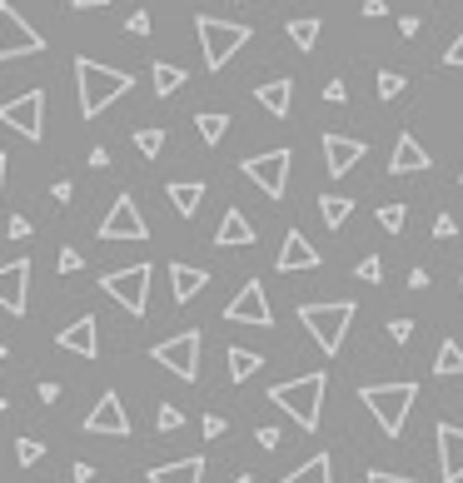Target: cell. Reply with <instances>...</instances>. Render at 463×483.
I'll list each match as a JSON object with an SVG mask.
<instances>
[{"instance_id": "17", "label": "cell", "mask_w": 463, "mask_h": 483, "mask_svg": "<svg viewBox=\"0 0 463 483\" xmlns=\"http://www.w3.org/2000/svg\"><path fill=\"white\" fill-rule=\"evenodd\" d=\"M359 160H364V140H354V135H324V165H329L334 180L349 175Z\"/></svg>"}, {"instance_id": "18", "label": "cell", "mask_w": 463, "mask_h": 483, "mask_svg": "<svg viewBox=\"0 0 463 483\" xmlns=\"http://www.w3.org/2000/svg\"><path fill=\"white\" fill-rule=\"evenodd\" d=\"M438 468H444V483H463V428L438 424Z\"/></svg>"}, {"instance_id": "55", "label": "cell", "mask_w": 463, "mask_h": 483, "mask_svg": "<svg viewBox=\"0 0 463 483\" xmlns=\"http://www.w3.org/2000/svg\"><path fill=\"white\" fill-rule=\"evenodd\" d=\"M5 170H10V160H5V150H0V195H5Z\"/></svg>"}, {"instance_id": "20", "label": "cell", "mask_w": 463, "mask_h": 483, "mask_svg": "<svg viewBox=\"0 0 463 483\" xmlns=\"http://www.w3.org/2000/svg\"><path fill=\"white\" fill-rule=\"evenodd\" d=\"M205 285H209V275L199 265H180V259L170 265V294H175V304H189Z\"/></svg>"}, {"instance_id": "35", "label": "cell", "mask_w": 463, "mask_h": 483, "mask_svg": "<svg viewBox=\"0 0 463 483\" xmlns=\"http://www.w3.org/2000/svg\"><path fill=\"white\" fill-rule=\"evenodd\" d=\"M15 458H20V464H40V458H45V444H40V438H20V444H15Z\"/></svg>"}, {"instance_id": "24", "label": "cell", "mask_w": 463, "mask_h": 483, "mask_svg": "<svg viewBox=\"0 0 463 483\" xmlns=\"http://www.w3.org/2000/svg\"><path fill=\"white\" fill-rule=\"evenodd\" d=\"M225 354H229V379H235V384L255 379V374H259V364H265V354L245 349V344H235V349H225Z\"/></svg>"}, {"instance_id": "15", "label": "cell", "mask_w": 463, "mask_h": 483, "mask_svg": "<svg viewBox=\"0 0 463 483\" xmlns=\"http://www.w3.org/2000/svg\"><path fill=\"white\" fill-rule=\"evenodd\" d=\"M428 165H434V155L418 145V135H398L394 140V155H388V175H424Z\"/></svg>"}, {"instance_id": "12", "label": "cell", "mask_w": 463, "mask_h": 483, "mask_svg": "<svg viewBox=\"0 0 463 483\" xmlns=\"http://www.w3.org/2000/svg\"><path fill=\"white\" fill-rule=\"evenodd\" d=\"M145 235H150V229H145V215L130 195H120L110 205V215L100 219V239H145Z\"/></svg>"}, {"instance_id": "53", "label": "cell", "mask_w": 463, "mask_h": 483, "mask_svg": "<svg viewBox=\"0 0 463 483\" xmlns=\"http://www.w3.org/2000/svg\"><path fill=\"white\" fill-rule=\"evenodd\" d=\"M60 398V384H40V404H55Z\"/></svg>"}, {"instance_id": "50", "label": "cell", "mask_w": 463, "mask_h": 483, "mask_svg": "<svg viewBox=\"0 0 463 483\" xmlns=\"http://www.w3.org/2000/svg\"><path fill=\"white\" fill-rule=\"evenodd\" d=\"M364 15L378 20V15H388V5H384V0H364Z\"/></svg>"}, {"instance_id": "5", "label": "cell", "mask_w": 463, "mask_h": 483, "mask_svg": "<svg viewBox=\"0 0 463 483\" xmlns=\"http://www.w3.org/2000/svg\"><path fill=\"white\" fill-rule=\"evenodd\" d=\"M195 30H199V50H205V65L209 70H225L229 60L249 45V35H255V30L239 25V20H215V15H199Z\"/></svg>"}, {"instance_id": "23", "label": "cell", "mask_w": 463, "mask_h": 483, "mask_svg": "<svg viewBox=\"0 0 463 483\" xmlns=\"http://www.w3.org/2000/svg\"><path fill=\"white\" fill-rule=\"evenodd\" d=\"M255 100L265 105L269 115H275V120H284V115H289V100H294V80H265V86L255 90Z\"/></svg>"}, {"instance_id": "59", "label": "cell", "mask_w": 463, "mask_h": 483, "mask_svg": "<svg viewBox=\"0 0 463 483\" xmlns=\"http://www.w3.org/2000/svg\"><path fill=\"white\" fill-rule=\"evenodd\" d=\"M458 294H463V279H458Z\"/></svg>"}, {"instance_id": "56", "label": "cell", "mask_w": 463, "mask_h": 483, "mask_svg": "<svg viewBox=\"0 0 463 483\" xmlns=\"http://www.w3.org/2000/svg\"><path fill=\"white\" fill-rule=\"evenodd\" d=\"M10 359V344H0V364H5Z\"/></svg>"}, {"instance_id": "8", "label": "cell", "mask_w": 463, "mask_h": 483, "mask_svg": "<svg viewBox=\"0 0 463 483\" xmlns=\"http://www.w3.org/2000/svg\"><path fill=\"white\" fill-rule=\"evenodd\" d=\"M35 50H45V35L35 25H25V15L10 0H0V60H20V55H35Z\"/></svg>"}, {"instance_id": "30", "label": "cell", "mask_w": 463, "mask_h": 483, "mask_svg": "<svg viewBox=\"0 0 463 483\" xmlns=\"http://www.w3.org/2000/svg\"><path fill=\"white\" fill-rule=\"evenodd\" d=\"M195 125H199V140H205V145H219V140H225V130H229V115L205 110V115H195Z\"/></svg>"}, {"instance_id": "45", "label": "cell", "mask_w": 463, "mask_h": 483, "mask_svg": "<svg viewBox=\"0 0 463 483\" xmlns=\"http://www.w3.org/2000/svg\"><path fill=\"white\" fill-rule=\"evenodd\" d=\"M428 279H434V275H428L424 265H414V275H408V289H414V294H418V289H428Z\"/></svg>"}, {"instance_id": "44", "label": "cell", "mask_w": 463, "mask_h": 483, "mask_svg": "<svg viewBox=\"0 0 463 483\" xmlns=\"http://www.w3.org/2000/svg\"><path fill=\"white\" fill-rule=\"evenodd\" d=\"M205 438H225V418L219 414H205Z\"/></svg>"}, {"instance_id": "28", "label": "cell", "mask_w": 463, "mask_h": 483, "mask_svg": "<svg viewBox=\"0 0 463 483\" xmlns=\"http://www.w3.org/2000/svg\"><path fill=\"white\" fill-rule=\"evenodd\" d=\"M434 374H438V379H454V374H463V344H458V339H444V344H438Z\"/></svg>"}, {"instance_id": "36", "label": "cell", "mask_w": 463, "mask_h": 483, "mask_svg": "<svg viewBox=\"0 0 463 483\" xmlns=\"http://www.w3.org/2000/svg\"><path fill=\"white\" fill-rule=\"evenodd\" d=\"M155 428H165V434H175V428H185V414L175 404H160V414H155Z\"/></svg>"}, {"instance_id": "46", "label": "cell", "mask_w": 463, "mask_h": 483, "mask_svg": "<svg viewBox=\"0 0 463 483\" xmlns=\"http://www.w3.org/2000/svg\"><path fill=\"white\" fill-rule=\"evenodd\" d=\"M369 483H414V478H408V474H388V468H374Z\"/></svg>"}, {"instance_id": "26", "label": "cell", "mask_w": 463, "mask_h": 483, "mask_svg": "<svg viewBox=\"0 0 463 483\" xmlns=\"http://www.w3.org/2000/svg\"><path fill=\"white\" fill-rule=\"evenodd\" d=\"M279 483H334V474H329V454H314L309 464H299L294 474H284Z\"/></svg>"}, {"instance_id": "39", "label": "cell", "mask_w": 463, "mask_h": 483, "mask_svg": "<svg viewBox=\"0 0 463 483\" xmlns=\"http://www.w3.org/2000/svg\"><path fill=\"white\" fill-rule=\"evenodd\" d=\"M454 235H458L454 215H438V219H434V239H454Z\"/></svg>"}, {"instance_id": "38", "label": "cell", "mask_w": 463, "mask_h": 483, "mask_svg": "<svg viewBox=\"0 0 463 483\" xmlns=\"http://www.w3.org/2000/svg\"><path fill=\"white\" fill-rule=\"evenodd\" d=\"M324 100H329V105H344V100H349V86H344V80H329V86H324Z\"/></svg>"}, {"instance_id": "42", "label": "cell", "mask_w": 463, "mask_h": 483, "mask_svg": "<svg viewBox=\"0 0 463 483\" xmlns=\"http://www.w3.org/2000/svg\"><path fill=\"white\" fill-rule=\"evenodd\" d=\"M408 334H414V319H394V324H388V339H394V344H404Z\"/></svg>"}, {"instance_id": "49", "label": "cell", "mask_w": 463, "mask_h": 483, "mask_svg": "<svg viewBox=\"0 0 463 483\" xmlns=\"http://www.w3.org/2000/svg\"><path fill=\"white\" fill-rule=\"evenodd\" d=\"M259 448H279V428H259Z\"/></svg>"}, {"instance_id": "3", "label": "cell", "mask_w": 463, "mask_h": 483, "mask_svg": "<svg viewBox=\"0 0 463 483\" xmlns=\"http://www.w3.org/2000/svg\"><path fill=\"white\" fill-rule=\"evenodd\" d=\"M354 314H359V304H354V299H334V304H299V324L314 334V344H319L324 354H339V349H344V334H349Z\"/></svg>"}, {"instance_id": "51", "label": "cell", "mask_w": 463, "mask_h": 483, "mask_svg": "<svg viewBox=\"0 0 463 483\" xmlns=\"http://www.w3.org/2000/svg\"><path fill=\"white\" fill-rule=\"evenodd\" d=\"M50 195H55V205H65V199L75 195V190H70V180H55V190H50Z\"/></svg>"}, {"instance_id": "13", "label": "cell", "mask_w": 463, "mask_h": 483, "mask_svg": "<svg viewBox=\"0 0 463 483\" xmlns=\"http://www.w3.org/2000/svg\"><path fill=\"white\" fill-rule=\"evenodd\" d=\"M86 434H105V438H125L130 434V414H125L120 394H100L95 408L86 414Z\"/></svg>"}, {"instance_id": "41", "label": "cell", "mask_w": 463, "mask_h": 483, "mask_svg": "<svg viewBox=\"0 0 463 483\" xmlns=\"http://www.w3.org/2000/svg\"><path fill=\"white\" fill-rule=\"evenodd\" d=\"M125 30H130V35H150V15H145V10H135V15L125 20Z\"/></svg>"}, {"instance_id": "21", "label": "cell", "mask_w": 463, "mask_h": 483, "mask_svg": "<svg viewBox=\"0 0 463 483\" xmlns=\"http://www.w3.org/2000/svg\"><path fill=\"white\" fill-rule=\"evenodd\" d=\"M150 483H205V458H175V464H160L145 474Z\"/></svg>"}, {"instance_id": "10", "label": "cell", "mask_w": 463, "mask_h": 483, "mask_svg": "<svg viewBox=\"0 0 463 483\" xmlns=\"http://www.w3.org/2000/svg\"><path fill=\"white\" fill-rule=\"evenodd\" d=\"M0 125H10L25 140H40L45 135V90H25V96L0 105Z\"/></svg>"}, {"instance_id": "37", "label": "cell", "mask_w": 463, "mask_h": 483, "mask_svg": "<svg viewBox=\"0 0 463 483\" xmlns=\"http://www.w3.org/2000/svg\"><path fill=\"white\" fill-rule=\"evenodd\" d=\"M354 275L364 279V285H384V259H359V269Z\"/></svg>"}, {"instance_id": "33", "label": "cell", "mask_w": 463, "mask_h": 483, "mask_svg": "<svg viewBox=\"0 0 463 483\" xmlns=\"http://www.w3.org/2000/svg\"><path fill=\"white\" fill-rule=\"evenodd\" d=\"M404 96V75L398 70H378V100H398Z\"/></svg>"}, {"instance_id": "6", "label": "cell", "mask_w": 463, "mask_h": 483, "mask_svg": "<svg viewBox=\"0 0 463 483\" xmlns=\"http://www.w3.org/2000/svg\"><path fill=\"white\" fill-rule=\"evenodd\" d=\"M150 265H130V269H110V275H100V289L110 294L115 304H120L125 314H135L140 319L145 304H150Z\"/></svg>"}, {"instance_id": "9", "label": "cell", "mask_w": 463, "mask_h": 483, "mask_svg": "<svg viewBox=\"0 0 463 483\" xmlns=\"http://www.w3.org/2000/svg\"><path fill=\"white\" fill-rule=\"evenodd\" d=\"M289 165H294L289 150H265V155H249L239 170H245V180H255L269 199H284V190H289Z\"/></svg>"}, {"instance_id": "32", "label": "cell", "mask_w": 463, "mask_h": 483, "mask_svg": "<svg viewBox=\"0 0 463 483\" xmlns=\"http://www.w3.org/2000/svg\"><path fill=\"white\" fill-rule=\"evenodd\" d=\"M135 150H140L145 160H155V155L165 150V130H135Z\"/></svg>"}, {"instance_id": "2", "label": "cell", "mask_w": 463, "mask_h": 483, "mask_svg": "<svg viewBox=\"0 0 463 483\" xmlns=\"http://www.w3.org/2000/svg\"><path fill=\"white\" fill-rule=\"evenodd\" d=\"M324 388H329L324 374H299V379L275 384V388H269V398H275V404L304 428V434H314V428H319V414H324Z\"/></svg>"}, {"instance_id": "19", "label": "cell", "mask_w": 463, "mask_h": 483, "mask_svg": "<svg viewBox=\"0 0 463 483\" xmlns=\"http://www.w3.org/2000/svg\"><path fill=\"white\" fill-rule=\"evenodd\" d=\"M60 349H65V354H80V359H95V354H100V329H95L90 314H80L70 329H60Z\"/></svg>"}, {"instance_id": "34", "label": "cell", "mask_w": 463, "mask_h": 483, "mask_svg": "<svg viewBox=\"0 0 463 483\" xmlns=\"http://www.w3.org/2000/svg\"><path fill=\"white\" fill-rule=\"evenodd\" d=\"M404 219H408L404 205H384V209H378V225H384L388 235H398V229H404Z\"/></svg>"}, {"instance_id": "60", "label": "cell", "mask_w": 463, "mask_h": 483, "mask_svg": "<svg viewBox=\"0 0 463 483\" xmlns=\"http://www.w3.org/2000/svg\"><path fill=\"white\" fill-rule=\"evenodd\" d=\"M458 180H463V170H458Z\"/></svg>"}, {"instance_id": "29", "label": "cell", "mask_w": 463, "mask_h": 483, "mask_svg": "<svg viewBox=\"0 0 463 483\" xmlns=\"http://www.w3.org/2000/svg\"><path fill=\"white\" fill-rule=\"evenodd\" d=\"M319 215H324V225H329V229H339V225H349L354 199H349V195H324V199H319Z\"/></svg>"}, {"instance_id": "47", "label": "cell", "mask_w": 463, "mask_h": 483, "mask_svg": "<svg viewBox=\"0 0 463 483\" xmlns=\"http://www.w3.org/2000/svg\"><path fill=\"white\" fill-rule=\"evenodd\" d=\"M30 235V219L25 215H10V239H25Z\"/></svg>"}, {"instance_id": "1", "label": "cell", "mask_w": 463, "mask_h": 483, "mask_svg": "<svg viewBox=\"0 0 463 483\" xmlns=\"http://www.w3.org/2000/svg\"><path fill=\"white\" fill-rule=\"evenodd\" d=\"M75 86H80V115L86 120H95V115L105 110V105H115L125 96V90L135 86L125 70H110V65H100V60H90V55H80L75 60Z\"/></svg>"}, {"instance_id": "11", "label": "cell", "mask_w": 463, "mask_h": 483, "mask_svg": "<svg viewBox=\"0 0 463 483\" xmlns=\"http://www.w3.org/2000/svg\"><path fill=\"white\" fill-rule=\"evenodd\" d=\"M225 319L229 324H255V329H269V324H275V314H269L265 285H259V279H249V285L225 304Z\"/></svg>"}, {"instance_id": "22", "label": "cell", "mask_w": 463, "mask_h": 483, "mask_svg": "<svg viewBox=\"0 0 463 483\" xmlns=\"http://www.w3.org/2000/svg\"><path fill=\"white\" fill-rule=\"evenodd\" d=\"M215 245H219V249H245V245H255V229H249V219L239 215V209H225Z\"/></svg>"}, {"instance_id": "48", "label": "cell", "mask_w": 463, "mask_h": 483, "mask_svg": "<svg viewBox=\"0 0 463 483\" xmlns=\"http://www.w3.org/2000/svg\"><path fill=\"white\" fill-rule=\"evenodd\" d=\"M90 165H95V170H105V165H110V150H105V145H95V150H90Z\"/></svg>"}, {"instance_id": "7", "label": "cell", "mask_w": 463, "mask_h": 483, "mask_svg": "<svg viewBox=\"0 0 463 483\" xmlns=\"http://www.w3.org/2000/svg\"><path fill=\"white\" fill-rule=\"evenodd\" d=\"M150 359L160 364V369H170L175 379L195 384V379H199V329H185V334H175V339L155 344Z\"/></svg>"}, {"instance_id": "25", "label": "cell", "mask_w": 463, "mask_h": 483, "mask_svg": "<svg viewBox=\"0 0 463 483\" xmlns=\"http://www.w3.org/2000/svg\"><path fill=\"white\" fill-rule=\"evenodd\" d=\"M165 195H170V205H175V209H180V215L189 219V215L199 209V199H205V185H199V180H175Z\"/></svg>"}, {"instance_id": "31", "label": "cell", "mask_w": 463, "mask_h": 483, "mask_svg": "<svg viewBox=\"0 0 463 483\" xmlns=\"http://www.w3.org/2000/svg\"><path fill=\"white\" fill-rule=\"evenodd\" d=\"M289 40H294L299 50H314V45H319V20H314V15L289 20Z\"/></svg>"}, {"instance_id": "4", "label": "cell", "mask_w": 463, "mask_h": 483, "mask_svg": "<svg viewBox=\"0 0 463 483\" xmlns=\"http://www.w3.org/2000/svg\"><path fill=\"white\" fill-rule=\"evenodd\" d=\"M359 398L378 418V428H384L388 438H398L408 424V408H414V398H418V384H364Z\"/></svg>"}, {"instance_id": "54", "label": "cell", "mask_w": 463, "mask_h": 483, "mask_svg": "<svg viewBox=\"0 0 463 483\" xmlns=\"http://www.w3.org/2000/svg\"><path fill=\"white\" fill-rule=\"evenodd\" d=\"M70 5H75V10H105L110 0H70Z\"/></svg>"}, {"instance_id": "43", "label": "cell", "mask_w": 463, "mask_h": 483, "mask_svg": "<svg viewBox=\"0 0 463 483\" xmlns=\"http://www.w3.org/2000/svg\"><path fill=\"white\" fill-rule=\"evenodd\" d=\"M444 65H454V70H463V30H458V40L444 50Z\"/></svg>"}, {"instance_id": "58", "label": "cell", "mask_w": 463, "mask_h": 483, "mask_svg": "<svg viewBox=\"0 0 463 483\" xmlns=\"http://www.w3.org/2000/svg\"><path fill=\"white\" fill-rule=\"evenodd\" d=\"M235 483H255V478H249V474H239V478H235Z\"/></svg>"}, {"instance_id": "57", "label": "cell", "mask_w": 463, "mask_h": 483, "mask_svg": "<svg viewBox=\"0 0 463 483\" xmlns=\"http://www.w3.org/2000/svg\"><path fill=\"white\" fill-rule=\"evenodd\" d=\"M5 408H10V398H5V394H0V414H5Z\"/></svg>"}, {"instance_id": "14", "label": "cell", "mask_w": 463, "mask_h": 483, "mask_svg": "<svg viewBox=\"0 0 463 483\" xmlns=\"http://www.w3.org/2000/svg\"><path fill=\"white\" fill-rule=\"evenodd\" d=\"M25 294H30V259H10V265H0V309L25 314Z\"/></svg>"}, {"instance_id": "27", "label": "cell", "mask_w": 463, "mask_h": 483, "mask_svg": "<svg viewBox=\"0 0 463 483\" xmlns=\"http://www.w3.org/2000/svg\"><path fill=\"white\" fill-rule=\"evenodd\" d=\"M150 80H155V96H175V90L185 86V70L180 65H170V60H155V70H150Z\"/></svg>"}, {"instance_id": "52", "label": "cell", "mask_w": 463, "mask_h": 483, "mask_svg": "<svg viewBox=\"0 0 463 483\" xmlns=\"http://www.w3.org/2000/svg\"><path fill=\"white\" fill-rule=\"evenodd\" d=\"M70 478H75V483H90L95 468H90V464H75V468H70Z\"/></svg>"}, {"instance_id": "40", "label": "cell", "mask_w": 463, "mask_h": 483, "mask_svg": "<svg viewBox=\"0 0 463 483\" xmlns=\"http://www.w3.org/2000/svg\"><path fill=\"white\" fill-rule=\"evenodd\" d=\"M80 265H86V259H80V249H60V275H75Z\"/></svg>"}, {"instance_id": "16", "label": "cell", "mask_w": 463, "mask_h": 483, "mask_svg": "<svg viewBox=\"0 0 463 483\" xmlns=\"http://www.w3.org/2000/svg\"><path fill=\"white\" fill-rule=\"evenodd\" d=\"M319 265H324L319 249H314L299 229H289V235H284V245H279V275H299V269H319Z\"/></svg>"}]
</instances>
